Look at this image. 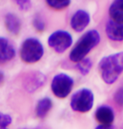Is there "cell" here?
I'll list each match as a JSON object with an SVG mask.
<instances>
[{
  "label": "cell",
  "instance_id": "d6986e66",
  "mask_svg": "<svg viewBox=\"0 0 123 129\" xmlns=\"http://www.w3.org/2000/svg\"><path fill=\"white\" fill-rule=\"evenodd\" d=\"M114 101L117 105L123 106V87H120L114 94Z\"/></svg>",
  "mask_w": 123,
  "mask_h": 129
},
{
  "label": "cell",
  "instance_id": "ba28073f",
  "mask_svg": "<svg viewBox=\"0 0 123 129\" xmlns=\"http://www.w3.org/2000/svg\"><path fill=\"white\" fill-rule=\"evenodd\" d=\"M90 23V14L83 9L77 10L70 20L71 28L75 32H82Z\"/></svg>",
  "mask_w": 123,
  "mask_h": 129
},
{
  "label": "cell",
  "instance_id": "277c9868",
  "mask_svg": "<svg viewBox=\"0 0 123 129\" xmlns=\"http://www.w3.org/2000/svg\"><path fill=\"white\" fill-rule=\"evenodd\" d=\"M95 96L89 88H81L74 92L70 100V107L76 112L86 113L93 108Z\"/></svg>",
  "mask_w": 123,
  "mask_h": 129
},
{
  "label": "cell",
  "instance_id": "8fae6325",
  "mask_svg": "<svg viewBox=\"0 0 123 129\" xmlns=\"http://www.w3.org/2000/svg\"><path fill=\"white\" fill-rule=\"evenodd\" d=\"M106 34L112 41H123V23L116 22L112 19L108 20L106 25Z\"/></svg>",
  "mask_w": 123,
  "mask_h": 129
},
{
  "label": "cell",
  "instance_id": "ffe728a7",
  "mask_svg": "<svg viewBox=\"0 0 123 129\" xmlns=\"http://www.w3.org/2000/svg\"><path fill=\"white\" fill-rule=\"evenodd\" d=\"M14 1L16 2V4L20 9L21 10H24V11L30 9L31 7L30 0H14Z\"/></svg>",
  "mask_w": 123,
  "mask_h": 129
},
{
  "label": "cell",
  "instance_id": "52a82bcc",
  "mask_svg": "<svg viewBox=\"0 0 123 129\" xmlns=\"http://www.w3.org/2000/svg\"><path fill=\"white\" fill-rule=\"evenodd\" d=\"M46 76L40 71L30 72L26 75L23 81V86L28 92H35L45 84Z\"/></svg>",
  "mask_w": 123,
  "mask_h": 129
},
{
  "label": "cell",
  "instance_id": "5bb4252c",
  "mask_svg": "<svg viewBox=\"0 0 123 129\" xmlns=\"http://www.w3.org/2000/svg\"><path fill=\"white\" fill-rule=\"evenodd\" d=\"M109 16L114 21L123 23V0H113L109 7Z\"/></svg>",
  "mask_w": 123,
  "mask_h": 129
},
{
  "label": "cell",
  "instance_id": "44dd1931",
  "mask_svg": "<svg viewBox=\"0 0 123 129\" xmlns=\"http://www.w3.org/2000/svg\"><path fill=\"white\" fill-rule=\"evenodd\" d=\"M95 129H115L113 125H104V124H99Z\"/></svg>",
  "mask_w": 123,
  "mask_h": 129
},
{
  "label": "cell",
  "instance_id": "4fadbf2b",
  "mask_svg": "<svg viewBox=\"0 0 123 129\" xmlns=\"http://www.w3.org/2000/svg\"><path fill=\"white\" fill-rule=\"evenodd\" d=\"M53 103L51 98L43 97L38 101L36 107V115L40 119H43L48 115L50 111L51 110Z\"/></svg>",
  "mask_w": 123,
  "mask_h": 129
},
{
  "label": "cell",
  "instance_id": "5b68a950",
  "mask_svg": "<svg viewBox=\"0 0 123 129\" xmlns=\"http://www.w3.org/2000/svg\"><path fill=\"white\" fill-rule=\"evenodd\" d=\"M74 81L69 75L65 73L57 74L51 80V90L56 97L64 99L71 93Z\"/></svg>",
  "mask_w": 123,
  "mask_h": 129
},
{
  "label": "cell",
  "instance_id": "9c48e42d",
  "mask_svg": "<svg viewBox=\"0 0 123 129\" xmlns=\"http://www.w3.org/2000/svg\"><path fill=\"white\" fill-rule=\"evenodd\" d=\"M16 51L12 43L4 37H0V64H6L15 57Z\"/></svg>",
  "mask_w": 123,
  "mask_h": 129
},
{
  "label": "cell",
  "instance_id": "7a4b0ae2",
  "mask_svg": "<svg viewBox=\"0 0 123 129\" xmlns=\"http://www.w3.org/2000/svg\"><path fill=\"white\" fill-rule=\"evenodd\" d=\"M99 41L100 35L97 30L91 29L85 32L78 39L70 51L69 60L72 62L78 63L84 59L88 54L99 45Z\"/></svg>",
  "mask_w": 123,
  "mask_h": 129
},
{
  "label": "cell",
  "instance_id": "7402d4cb",
  "mask_svg": "<svg viewBox=\"0 0 123 129\" xmlns=\"http://www.w3.org/2000/svg\"><path fill=\"white\" fill-rule=\"evenodd\" d=\"M4 74H3L1 71H0V84H1L2 82H3V81H4Z\"/></svg>",
  "mask_w": 123,
  "mask_h": 129
},
{
  "label": "cell",
  "instance_id": "8992f818",
  "mask_svg": "<svg viewBox=\"0 0 123 129\" xmlns=\"http://www.w3.org/2000/svg\"><path fill=\"white\" fill-rule=\"evenodd\" d=\"M48 45L55 52L64 53L73 44V37L67 31L57 30L51 34L48 38Z\"/></svg>",
  "mask_w": 123,
  "mask_h": 129
},
{
  "label": "cell",
  "instance_id": "30bf717a",
  "mask_svg": "<svg viewBox=\"0 0 123 129\" xmlns=\"http://www.w3.org/2000/svg\"><path fill=\"white\" fill-rule=\"evenodd\" d=\"M95 117L99 124L112 125L115 120V113L110 106L102 105L96 109Z\"/></svg>",
  "mask_w": 123,
  "mask_h": 129
},
{
  "label": "cell",
  "instance_id": "e0dca14e",
  "mask_svg": "<svg viewBox=\"0 0 123 129\" xmlns=\"http://www.w3.org/2000/svg\"><path fill=\"white\" fill-rule=\"evenodd\" d=\"M32 24L37 32H43L46 29V24L43 19L39 14H36L32 20Z\"/></svg>",
  "mask_w": 123,
  "mask_h": 129
},
{
  "label": "cell",
  "instance_id": "2e32d148",
  "mask_svg": "<svg viewBox=\"0 0 123 129\" xmlns=\"http://www.w3.org/2000/svg\"><path fill=\"white\" fill-rule=\"evenodd\" d=\"M46 4L55 10H62L71 4V0H46Z\"/></svg>",
  "mask_w": 123,
  "mask_h": 129
},
{
  "label": "cell",
  "instance_id": "7c38bea8",
  "mask_svg": "<svg viewBox=\"0 0 123 129\" xmlns=\"http://www.w3.org/2000/svg\"><path fill=\"white\" fill-rule=\"evenodd\" d=\"M4 24L7 30L13 35H18L21 29V21L15 14L9 13L4 17Z\"/></svg>",
  "mask_w": 123,
  "mask_h": 129
},
{
  "label": "cell",
  "instance_id": "3957f363",
  "mask_svg": "<svg viewBox=\"0 0 123 129\" xmlns=\"http://www.w3.org/2000/svg\"><path fill=\"white\" fill-rule=\"evenodd\" d=\"M44 55L42 44L36 38H28L24 40L20 49V56L25 63L38 62Z\"/></svg>",
  "mask_w": 123,
  "mask_h": 129
},
{
  "label": "cell",
  "instance_id": "ac0fdd59",
  "mask_svg": "<svg viewBox=\"0 0 123 129\" xmlns=\"http://www.w3.org/2000/svg\"><path fill=\"white\" fill-rule=\"evenodd\" d=\"M12 123L11 116L0 112V129H9Z\"/></svg>",
  "mask_w": 123,
  "mask_h": 129
},
{
  "label": "cell",
  "instance_id": "6da1fadb",
  "mask_svg": "<svg viewBox=\"0 0 123 129\" xmlns=\"http://www.w3.org/2000/svg\"><path fill=\"white\" fill-rule=\"evenodd\" d=\"M98 70L104 83L114 84L123 71V51L103 57L99 62Z\"/></svg>",
  "mask_w": 123,
  "mask_h": 129
},
{
  "label": "cell",
  "instance_id": "9a60e30c",
  "mask_svg": "<svg viewBox=\"0 0 123 129\" xmlns=\"http://www.w3.org/2000/svg\"><path fill=\"white\" fill-rule=\"evenodd\" d=\"M93 63L92 60L90 58H84L83 60H81L80 61H78L76 64V68L78 71L80 72L83 76H86L90 73L91 68H92Z\"/></svg>",
  "mask_w": 123,
  "mask_h": 129
}]
</instances>
